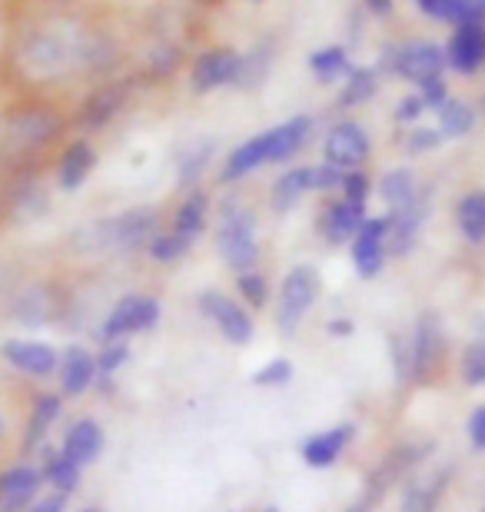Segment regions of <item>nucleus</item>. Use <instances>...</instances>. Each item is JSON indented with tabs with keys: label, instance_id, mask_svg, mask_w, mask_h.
Masks as SVG:
<instances>
[{
	"label": "nucleus",
	"instance_id": "c9c22d12",
	"mask_svg": "<svg viewBox=\"0 0 485 512\" xmlns=\"http://www.w3.org/2000/svg\"><path fill=\"white\" fill-rule=\"evenodd\" d=\"M309 70L316 74V80H336V77H346L353 64H349V54L346 47H323V50H313L309 54Z\"/></svg>",
	"mask_w": 485,
	"mask_h": 512
},
{
	"label": "nucleus",
	"instance_id": "bf43d9fd",
	"mask_svg": "<svg viewBox=\"0 0 485 512\" xmlns=\"http://www.w3.org/2000/svg\"><path fill=\"white\" fill-rule=\"evenodd\" d=\"M482 512H485V506H482Z\"/></svg>",
	"mask_w": 485,
	"mask_h": 512
},
{
	"label": "nucleus",
	"instance_id": "864d4df0",
	"mask_svg": "<svg viewBox=\"0 0 485 512\" xmlns=\"http://www.w3.org/2000/svg\"><path fill=\"white\" fill-rule=\"evenodd\" d=\"M363 4L373 10V14H389L392 10V0H363Z\"/></svg>",
	"mask_w": 485,
	"mask_h": 512
},
{
	"label": "nucleus",
	"instance_id": "2f4dec72",
	"mask_svg": "<svg viewBox=\"0 0 485 512\" xmlns=\"http://www.w3.org/2000/svg\"><path fill=\"white\" fill-rule=\"evenodd\" d=\"M436 114H439V133H442V140L469 137L472 127H476V110H472L466 100L449 97L446 104L436 110Z\"/></svg>",
	"mask_w": 485,
	"mask_h": 512
},
{
	"label": "nucleus",
	"instance_id": "e433bc0d",
	"mask_svg": "<svg viewBox=\"0 0 485 512\" xmlns=\"http://www.w3.org/2000/svg\"><path fill=\"white\" fill-rule=\"evenodd\" d=\"M270 74V54L266 50H250V54L240 57L236 64V77H233V87H243V90H256Z\"/></svg>",
	"mask_w": 485,
	"mask_h": 512
},
{
	"label": "nucleus",
	"instance_id": "58836bf2",
	"mask_svg": "<svg viewBox=\"0 0 485 512\" xmlns=\"http://www.w3.org/2000/svg\"><path fill=\"white\" fill-rule=\"evenodd\" d=\"M293 376H296L293 360H286V356H273L270 363H263L260 370L253 373V386H260V389H283V386L293 383Z\"/></svg>",
	"mask_w": 485,
	"mask_h": 512
},
{
	"label": "nucleus",
	"instance_id": "f03ea898",
	"mask_svg": "<svg viewBox=\"0 0 485 512\" xmlns=\"http://www.w3.org/2000/svg\"><path fill=\"white\" fill-rule=\"evenodd\" d=\"M216 253L233 273L256 270L260 240H256V210L243 200H223L216 207Z\"/></svg>",
	"mask_w": 485,
	"mask_h": 512
},
{
	"label": "nucleus",
	"instance_id": "79ce46f5",
	"mask_svg": "<svg viewBox=\"0 0 485 512\" xmlns=\"http://www.w3.org/2000/svg\"><path fill=\"white\" fill-rule=\"evenodd\" d=\"M343 183V170L329 167V163H313L309 167V193H333Z\"/></svg>",
	"mask_w": 485,
	"mask_h": 512
},
{
	"label": "nucleus",
	"instance_id": "2eb2a0df",
	"mask_svg": "<svg viewBox=\"0 0 485 512\" xmlns=\"http://www.w3.org/2000/svg\"><path fill=\"white\" fill-rule=\"evenodd\" d=\"M353 436H356L353 423H339V426L319 429V433H309L303 443H299V459H303L309 469H329L343 459L349 443H353Z\"/></svg>",
	"mask_w": 485,
	"mask_h": 512
},
{
	"label": "nucleus",
	"instance_id": "473e14b6",
	"mask_svg": "<svg viewBox=\"0 0 485 512\" xmlns=\"http://www.w3.org/2000/svg\"><path fill=\"white\" fill-rule=\"evenodd\" d=\"M233 286H236V300H240L250 313L266 310V306H270V280H266L260 270L236 273Z\"/></svg>",
	"mask_w": 485,
	"mask_h": 512
},
{
	"label": "nucleus",
	"instance_id": "4468645a",
	"mask_svg": "<svg viewBox=\"0 0 485 512\" xmlns=\"http://www.w3.org/2000/svg\"><path fill=\"white\" fill-rule=\"evenodd\" d=\"M60 416H64V396L60 393H37L34 403H30L24 436H20V456L34 459V453H40V449L47 446L50 429L57 426Z\"/></svg>",
	"mask_w": 485,
	"mask_h": 512
},
{
	"label": "nucleus",
	"instance_id": "aec40b11",
	"mask_svg": "<svg viewBox=\"0 0 485 512\" xmlns=\"http://www.w3.org/2000/svg\"><path fill=\"white\" fill-rule=\"evenodd\" d=\"M236 64H240V54L230 47L206 50V54L196 57V64H193V74H190L193 90L196 94H210L216 87H233Z\"/></svg>",
	"mask_w": 485,
	"mask_h": 512
},
{
	"label": "nucleus",
	"instance_id": "20e7f679",
	"mask_svg": "<svg viewBox=\"0 0 485 512\" xmlns=\"http://www.w3.org/2000/svg\"><path fill=\"white\" fill-rule=\"evenodd\" d=\"M160 316H163L160 296L140 293V290L123 293V296H117V300L110 303V310L100 316L94 336H97L100 346L103 343H120V340L130 343V336L150 333L153 326L160 323Z\"/></svg>",
	"mask_w": 485,
	"mask_h": 512
},
{
	"label": "nucleus",
	"instance_id": "f8f14e48",
	"mask_svg": "<svg viewBox=\"0 0 485 512\" xmlns=\"http://www.w3.org/2000/svg\"><path fill=\"white\" fill-rule=\"evenodd\" d=\"M442 70H446V50L429 44V40H409V44H396V64H392V74H399L409 84H429V80H439Z\"/></svg>",
	"mask_w": 485,
	"mask_h": 512
},
{
	"label": "nucleus",
	"instance_id": "4d7b16f0",
	"mask_svg": "<svg viewBox=\"0 0 485 512\" xmlns=\"http://www.w3.org/2000/svg\"><path fill=\"white\" fill-rule=\"evenodd\" d=\"M80 512H100V509H94V506H90V509H80Z\"/></svg>",
	"mask_w": 485,
	"mask_h": 512
},
{
	"label": "nucleus",
	"instance_id": "39448f33",
	"mask_svg": "<svg viewBox=\"0 0 485 512\" xmlns=\"http://www.w3.org/2000/svg\"><path fill=\"white\" fill-rule=\"evenodd\" d=\"M196 310L203 320H210L216 326V333L223 336L230 346H250L256 336V320L236 296L223 290H203L196 296Z\"/></svg>",
	"mask_w": 485,
	"mask_h": 512
},
{
	"label": "nucleus",
	"instance_id": "9d476101",
	"mask_svg": "<svg viewBox=\"0 0 485 512\" xmlns=\"http://www.w3.org/2000/svg\"><path fill=\"white\" fill-rule=\"evenodd\" d=\"M429 213H432V190L429 187L419 190V197L412 207L399 210V213H389V237H386L389 260H402V256H409L412 250H416Z\"/></svg>",
	"mask_w": 485,
	"mask_h": 512
},
{
	"label": "nucleus",
	"instance_id": "13d9d810",
	"mask_svg": "<svg viewBox=\"0 0 485 512\" xmlns=\"http://www.w3.org/2000/svg\"><path fill=\"white\" fill-rule=\"evenodd\" d=\"M203 4H210V0H203Z\"/></svg>",
	"mask_w": 485,
	"mask_h": 512
},
{
	"label": "nucleus",
	"instance_id": "f3484780",
	"mask_svg": "<svg viewBox=\"0 0 485 512\" xmlns=\"http://www.w3.org/2000/svg\"><path fill=\"white\" fill-rule=\"evenodd\" d=\"M57 133H60V120L54 114H44V110H24V114H17L10 120L7 140L20 157H27V153H37V150H44L47 143H54Z\"/></svg>",
	"mask_w": 485,
	"mask_h": 512
},
{
	"label": "nucleus",
	"instance_id": "a19ab883",
	"mask_svg": "<svg viewBox=\"0 0 485 512\" xmlns=\"http://www.w3.org/2000/svg\"><path fill=\"white\" fill-rule=\"evenodd\" d=\"M339 193H343V200H346V203L366 207V203H369V193H373V180H369V173H366V170H349V173H343Z\"/></svg>",
	"mask_w": 485,
	"mask_h": 512
},
{
	"label": "nucleus",
	"instance_id": "de8ad7c7",
	"mask_svg": "<svg viewBox=\"0 0 485 512\" xmlns=\"http://www.w3.org/2000/svg\"><path fill=\"white\" fill-rule=\"evenodd\" d=\"M419 97H422V104H426V110H439L442 104L449 100L446 94V80H429V84H422L419 87Z\"/></svg>",
	"mask_w": 485,
	"mask_h": 512
},
{
	"label": "nucleus",
	"instance_id": "dca6fc26",
	"mask_svg": "<svg viewBox=\"0 0 485 512\" xmlns=\"http://www.w3.org/2000/svg\"><path fill=\"white\" fill-rule=\"evenodd\" d=\"M366 207H356V203H346L343 197L329 200L316 217V233L323 237L329 247H349L359 227L366 223Z\"/></svg>",
	"mask_w": 485,
	"mask_h": 512
},
{
	"label": "nucleus",
	"instance_id": "09e8293b",
	"mask_svg": "<svg viewBox=\"0 0 485 512\" xmlns=\"http://www.w3.org/2000/svg\"><path fill=\"white\" fill-rule=\"evenodd\" d=\"M353 333H356V323L349 320V316H329L326 320V336H333V340H349Z\"/></svg>",
	"mask_w": 485,
	"mask_h": 512
},
{
	"label": "nucleus",
	"instance_id": "9b49d317",
	"mask_svg": "<svg viewBox=\"0 0 485 512\" xmlns=\"http://www.w3.org/2000/svg\"><path fill=\"white\" fill-rule=\"evenodd\" d=\"M44 486V473L34 459H20V463L0 469V512H27L40 499Z\"/></svg>",
	"mask_w": 485,
	"mask_h": 512
},
{
	"label": "nucleus",
	"instance_id": "0eeeda50",
	"mask_svg": "<svg viewBox=\"0 0 485 512\" xmlns=\"http://www.w3.org/2000/svg\"><path fill=\"white\" fill-rule=\"evenodd\" d=\"M369 150H373V143H369L366 127L356 124V120H339V124L329 127L323 140V163L343 173L363 170V163L369 160Z\"/></svg>",
	"mask_w": 485,
	"mask_h": 512
},
{
	"label": "nucleus",
	"instance_id": "ea45409f",
	"mask_svg": "<svg viewBox=\"0 0 485 512\" xmlns=\"http://www.w3.org/2000/svg\"><path fill=\"white\" fill-rule=\"evenodd\" d=\"M130 360V343L120 340V343H103L97 350V380H113L123 366Z\"/></svg>",
	"mask_w": 485,
	"mask_h": 512
},
{
	"label": "nucleus",
	"instance_id": "8fccbe9b",
	"mask_svg": "<svg viewBox=\"0 0 485 512\" xmlns=\"http://www.w3.org/2000/svg\"><path fill=\"white\" fill-rule=\"evenodd\" d=\"M67 506H70V496L50 493V496H40L27 512H67Z\"/></svg>",
	"mask_w": 485,
	"mask_h": 512
},
{
	"label": "nucleus",
	"instance_id": "ddd939ff",
	"mask_svg": "<svg viewBox=\"0 0 485 512\" xmlns=\"http://www.w3.org/2000/svg\"><path fill=\"white\" fill-rule=\"evenodd\" d=\"M60 396L64 399H77L90 393L97 386V353L87 350L84 343H70L60 350Z\"/></svg>",
	"mask_w": 485,
	"mask_h": 512
},
{
	"label": "nucleus",
	"instance_id": "7ed1b4c3",
	"mask_svg": "<svg viewBox=\"0 0 485 512\" xmlns=\"http://www.w3.org/2000/svg\"><path fill=\"white\" fill-rule=\"evenodd\" d=\"M323 293V276L313 263H296L283 273L280 290H276L273 306V323L283 336H296L299 326L306 323V316L313 313V306Z\"/></svg>",
	"mask_w": 485,
	"mask_h": 512
},
{
	"label": "nucleus",
	"instance_id": "72a5a7b5",
	"mask_svg": "<svg viewBox=\"0 0 485 512\" xmlns=\"http://www.w3.org/2000/svg\"><path fill=\"white\" fill-rule=\"evenodd\" d=\"M379 87V70L376 67H353L346 74V87L339 94V107H359L376 94Z\"/></svg>",
	"mask_w": 485,
	"mask_h": 512
},
{
	"label": "nucleus",
	"instance_id": "a878e982",
	"mask_svg": "<svg viewBox=\"0 0 485 512\" xmlns=\"http://www.w3.org/2000/svg\"><path fill=\"white\" fill-rule=\"evenodd\" d=\"M206 223H210V197H206L203 190H187V197H183L177 203V210H173L167 230L196 243L206 233Z\"/></svg>",
	"mask_w": 485,
	"mask_h": 512
},
{
	"label": "nucleus",
	"instance_id": "cd10ccee",
	"mask_svg": "<svg viewBox=\"0 0 485 512\" xmlns=\"http://www.w3.org/2000/svg\"><path fill=\"white\" fill-rule=\"evenodd\" d=\"M40 473H44V483L60 496H74L80 486V476L84 469L74 466L70 459L60 453V446H44L40 449Z\"/></svg>",
	"mask_w": 485,
	"mask_h": 512
},
{
	"label": "nucleus",
	"instance_id": "5fc2aeb1",
	"mask_svg": "<svg viewBox=\"0 0 485 512\" xmlns=\"http://www.w3.org/2000/svg\"><path fill=\"white\" fill-rule=\"evenodd\" d=\"M260 512H280V509H276V506H266V509H260Z\"/></svg>",
	"mask_w": 485,
	"mask_h": 512
},
{
	"label": "nucleus",
	"instance_id": "5701e85b",
	"mask_svg": "<svg viewBox=\"0 0 485 512\" xmlns=\"http://www.w3.org/2000/svg\"><path fill=\"white\" fill-rule=\"evenodd\" d=\"M97 167V150L87 140L67 143L64 153L57 157V187L64 193L80 190L90 180V173Z\"/></svg>",
	"mask_w": 485,
	"mask_h": 512
},
{
	"label": "nucleus",
	"instance_id": "bb28decb",
	"mask_svg": "<svg viewBox=\"0 0 485 512\" xmlns=\"http://www.w3.org/2000/svg\"><path fill=\"white\" fill-rule=\"evenodd\" d=\"M419 180H416V173H412L409 167H392L386 170L383 177H379L376 183V193H379V200L386 203L389 213H399V210H406L416 203L419 197Z\"/></svg>",
	"mask_w": 485,
	"mask_h": 512
},
{
	"label": "nucleus",
	"instance_id": "f704fd0d",
	"mask_svg": "<svg viewBox=\"0 0 485 512\" xmlns=\"http://www.w3.org/2000/svg\"><path fill=\"white\" fill-rule=\"evenodd\" d=\"M193 250V243L187 237H180V233L173 230H160L157 237L147 243V256L157 266H170V263H180L183 256Z\"/></svg>",
	"mask_w": 485,
	"mask_h": 512
},
{
	"label": "nucleus",
	"instance_id": "7c9ffc66",
	"mask_svg": "<svg viewBox=\"0 0 485 512\" xmlns=\"http://www.w3.org/2000/svg\"><path fill=\"white\" fill-rule=\"evenodd\" d=\"M306 193H309V167H293V170H286L283 177H276L270 190V207L276 213H290Z\"/></svg>",
	"mask_w": 485,
	"mask_h": 512
},
{
	"label": "nucleus",
	"instance_id": "c756f323",
	"mask_svg": "<svg viewBox=\"0 0 485 512\" xmlns=\"http://www.w3.org/2000/svg\"><path fill=\"white\" fill-rule=\"evenodd\" d=\"M216 157V140L210 137H200V140H190L187 147L180 150L177 157V183L183 190H196V180L203 177L210 160Z\"/></svg>",
	"mask_w": 485,
	"mask_h": 512
},
{
	"label": "nucleus",
	"instance_id": "6ab92c4d",
	"mask_svg": "<svg viewBox=\"0 0 485 512\" xmlns=\"http://www.w3.org/2000/svg\"><path fill=\"white\" fill-rule=\"evenodd\" d=\"M60 293L54 290V286H47V283H30L24 286L17 296H14V303H10V316L20 323V326H44L50 320H57L60 313Z\"/></svg>",
	"mask_w": 485,
	"mask_h": 512
},
{
	"label": "nucleus",
	"instance_id": "a18cd8bd",
	"mask_svg": "<svg viewBox=\"0 0 485 512\" xmlns=\"http://www.w3.org/2000/svg\"><path fill=\"white\" fill-rule=\"evenodd\" d=\"M426 114V104H422V97L419 94H409V97H402L396 110H392V117H396V124H416V120Z\"/></svg>",
	"mask_w": 485,
	"mask_h": 512
},
{
	"label": "nucleus",
	"instance_id": "603ef678",
	"mask_svg": "<svg viewBox=\"0 0 485 512\" xmlns=\"http://www.w3.org/2000/svg\"><path fill=\"white\" fill-rule=\"evenodd\" d=\"M376 503H379V496H376V493H363V499H356V503H353V506H346L343 512H369Z\"/></svg>",
	"mask_w": 485,
	"mask_h": 512
},
{
	"label": "nucleus",
	"instance_id": "6e6552de",
	"mask_svg": "<svg viewBox=\"0 0 485 512\" xmlns=\"http://www.w3.org/2000/svg\"><path fill=\"white\" fill-rule=\"evenodd\" d=\"M386 237H389V213H383V217H366L353 243H349V260H353L356 276L376 280V276L386 270V263H389Z\"/></svg>",
	"mask_w": 485,
	"mask_h": 512
},
{
	"label": "nucleus",
	"instance_id": "412c9836",
	"mask_svg": "<svg viewBox=\"0 0 485 512\" xmlns=\"http://www.w3.org/2000/svg\"><path fill=\"white\" fill-rule=\"evenodd\" d=\"M442 50H446V67H452L456 74H476L485 64V27L459 24Z\"/></svg>",
	"mask_w": 485,
	"mask_h": 512
},
{
	"label": "nucleus",
	"instance_id": "4be33fe9",
	"mask_svg": "<svg viewBox=\"0 0 485 512\" xmlns=\"http://www.w3.org/2000/svg\"><path fill=\"white\" fill-rule=\"evenodd\" d=\"M270 163V130L256 133V137L243 140L240 147H233L226 153L223 167H220V183H240L243 177H250L253 170H260Z\"/></svg>",
	"mask_w": 485,
	"mask_h": 512
},
{
	"label": "nucleus",
	"instance_id": "49530a36",
	"mask_svg": "<svg viewBox=\"0 0 485 512\" xmlns=\"http://www.w3.org/2000/svg\"><path fill=\"white\" fill-rule=\"evenodd\" d=\"M466 433H469V443L476 453H485V403L476 406L469 413V423H466Z\"/></svg>",
	"mask_w": 485,
	"mask_h": 512
},
{
	"label": "nucleus",
	"instance_id": "f257e3e1",
	"mask_svg": "<svg viewBox=\"0 0 485 512\" xmlns=\"http://www.w3.org/2000/svg\"><path fill=\"white\" fill-rule=\"evenodd\" d=\"M160 233V217L153 207H133L117 217L80 227L77 243L84 253H137Z\"/></svg>",
	"mask_w": 485,
	"mask_h": 512
},
{
	"label": "nucleus",
	"instance_id": "393cba45",
	"mask_svg": "<svg viewBox=\"0 0 485 512\" xmlns=\"http://www.w3.org/2000/svg\"><path fill=\"white\" fill-rule=\"evenodd\" d=\"M309 137H313V117L309 114H296L290 120H283V124H276L270 130V163L293 160L309 143Z\"/></svg>",
	"mask_w": 485,
	"mask_h": 512
},
{
	"label": "nucleus",
	"instance_id": "423d86ee",
	"mask_svg": "<svg viewBox=\"0 0 485 512\" xmlns=\"http://www.w3.org/2000/svg\"><path fill=\"white\" fill-rule=\"evenodd\" d=\"M409 353H412V383H432L436 373L446 366L449 356V340H446V326L436 313H422L416 326L409 333Z\"/></svg>",
	"mask_w": 485,
	"mask_h": 512
},
{
	"label": "nucleus",
	"instance_id": "b1692460",
	"mask_svg": "<svg viewBox=\"0 0 485 512\" xmlns=\"http://www.w3.org/2000/svg\"><path fill=\"white\" fill-rule=\"evenodd\" d=\"M123 104H127V84H103L84 100V107H80V127L84 130L107 127L123 110Z\"/></svg>",
	"mask_w": 485,
	"mask_h": 512
},
{
	"label": "nucleus",
	"instance_id": "a211bd4d",
	"mask_svg": "<svg viewBox=\"0 0 485 512\" xmlns=\"http://www.w3.org/2000/svg\"><path fill=\"white\" fill-rule=\"evenodd\" d=\"M103 446H107V433H103V426L97 423L94 416H80L74 423L67 426V433L60 436V453H64L70 463L87 469L94 466Z\"/></svg>",
	"mask_w": 485,
	"mask_h": 512
},
{
	"label": "nucleus",
	"instance_id": "c03bdc74",
	"mask_svg": "<svg viewBox=\"0 0 485 512\" xmlns=\"http://www.w3.org/2000/svg\"><path fill=\"white\" fill-rule=\"evenodd\" d=\"M439 143H442L439 127H416L406 137V150L412 153V157H419V153H432Z\"/></svg>",
	"mask_w": 485,
	"mask_h": 512
},
{
	"label": "nucleus",
	"instance_id": "c85d7f7f",
	"mask_svg": "<svg viewBox=\"0 0 485 512\" xmlns=\"http://www.w3.org/2000/svg\"><path fill=\"white\" fill-rule=\"evenodd\" d=\"M456 227L469 247H485V190L462 193L456 203Z\"/></svg>",
	"mask_w": 485,
	"mask_h": 512
},
{
	"label": "nucleus",
	"instance_id": "37998d69",
	"mask_svg": "<svg viewBox=\"0 0 485 512\" xmlns=\"http://www.w3.org/2000/svg\"><path fill=\"white\" fill-rule=\"evenodd\" d=\"M452 24H482L485 27V0H452Z\"/></svg>",
	"mask_w": 485,
	"mask_h": 512
},
{
	"label": "nucleus",
	"instance_id": "6e6d98bb",
	"mask_svg": "<svg viewBox=\"0 0 485 512\" xmlns=\"http://www.w3.org/2000/svg\"><path fill=\"white\" fill-rule=\"evenodd\" d=\"M0 439H4V419H0Z\"/></svg>",
	"mask_w": 485,
	"mask_h": 512
},
{
	"label": "nucleus",
	"instance_id": "4c0bfd02",
	"mask_svg": "<svg viewBox=\"0 0 485 512\" xmlns=\"http://www.w3.org/2000/svg\"><path fill=\"white\" fill-rule=\"evenodd\" d=\"M459 380L472 386V389H479L485 386V340L479 336V340H472L466 343V350L459 353Z\"/></svg>",
	"mask_w": 485,
	"mask_h": 512
},
{
	"label": "nucleus",
	"instance_id": "1a4fd4ad",
	"mask_svg": "<svg viewBox=\"0 0 485 512\" xmlns=\"http://www.w3.org/2000/svg\"><path fill=\"white\" fill-rule=\"evenodd\" d=\"M0 360L27 380H50L60 370V350L44 340H7L0 343Z\"/></svg>",
	"mask_w": 485,
	"mask_h": 512
},
{
	"label": "nucleus",
	"instance_id": "3c124183",
	"mask_svg": "<svg viewBox=\"0 0 485 512\" xmlns=\"http://www.w3.org/2000/svg\"><path fill=\"white\" fill-rule=\"evenodd\" d=\"M422 14H429V17H436V20H449L452 14V0H416Z\"/></svg>",
	"mask_w": 485,
	"mask_h": 512
}]
</instances>
